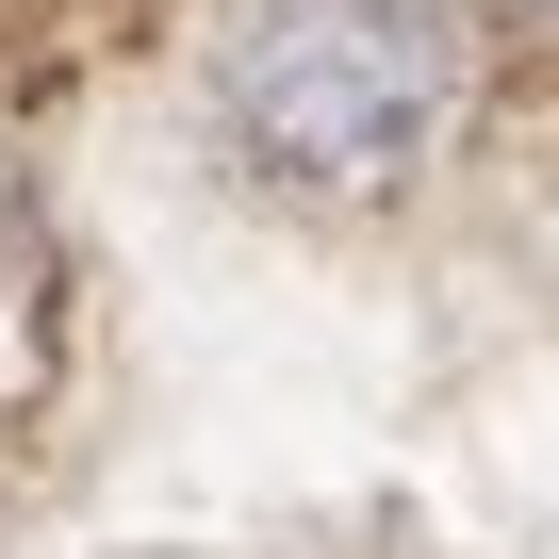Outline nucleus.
<instances>
[{
	"label": "nucleus",
	"instance_id": "2",
	"mask_svg": "<svg viewBox=\"0 0 559 559\" xmlns=\"http://www.w3.org/2000/svg\"><path fill=\"white\" fill-rule=\"evenodd\" d=\"M34 346V247H17V214H0V362Z\"/></svg>",
	"mask_w": 559,
	"mask_h": 559
},
{
	"label": "nucleus",
	"instance_id": "1",
	"mask_svg": "<svg viewBox=\"0 0 559 559\" xmlns=\"http://www.w3.org/2000/svg\"><path fill=\"white\" fill-rule=\"evenodd\" d=\"M461 116L428 0H247L214 34V132L297 198H395Z\"/></svg>",
	"mask_w": 559,
	"mask_h": 559
}]
</instances>
